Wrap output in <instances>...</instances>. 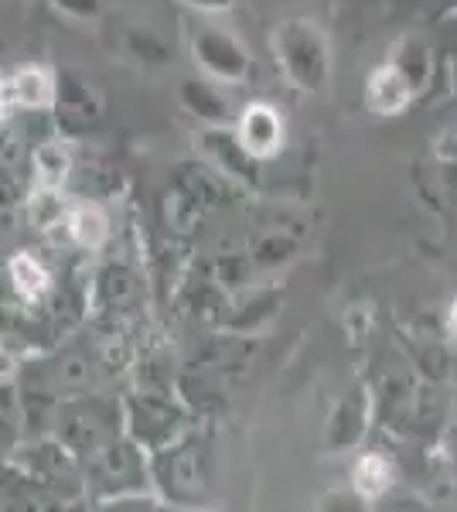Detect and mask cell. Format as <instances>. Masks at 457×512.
<instances>
[{"label":"cell","mask_w":457,"mask_h":512,"mask_svg":"<svg viewBox=\"0 0 457 512\" xmlns=\"http://www.w3.org/2000/svg\"><path fill=\"white\" fill-rule=\"evenodd\" d=\"M195 55L202 59L205 69L222 79H239L246 72L243 48L229 35H222V31H202V35L195 38Z\"/></svg>","instance_id":"cell-1"},{"label":"cell","mask_w":457,"mask_h":512,"mask_svg":"<svg viewBox=\"0 0 457 512\" xmlns=\"http://www.w3.org/2000/svg\"><path fill=\"white\" fill-rule=\"evenodd\" d=\"M0 96L14 106H24V110H41V106L55 103V79L48 69H35V65H28V69L14 72Z\"/></svg>","instance_id":"cell-2"},{"label":"cell","mask_w":457,"mask_h":512,"mask_svg":"<svg viewBox=\"0 0 457 512\" xmlns=\"http://www.w3.org/2000/svg\"><path fill=\"white\" fill-rule=\"evenodd\" d=\"M239 137H243V151L273 154L280 147L284 127H280V117L270 106H249L243 113V123H239Z\"/></svg>","instance_id":"cell-3"},{"label":"cell","mask_w":457,"mask_h":512,"mask_svg":"<svg viewBox=\"0 0 457 512\" xmlns=\"http://www.w3.org/2000/svg\"><path fill=\"white\" fill-rule=\"evenodd\" d=\"M65 226H69L72 243L82 246V250H99V246L106 243V236H110V219H106V212L89 202L76 205V209L69 212V219H65Z\"/></svg>","instance_id":"cell-4"},{"label":"cell","mask_w":457,"mask_h":512,"mask_svg":"<svg viewBox=\"0 0 457 512\" xmlns=\"http://www.w3.org/2000/svg\"><path fill=\"white\" fill-rule=\"evenodd\" d=\"M7 274H11L14 291H18L24 301H38V297H45L48 287H52L48 270L28 253H14L11 260H7Z\"/></svg>","instance_id":"cell-5"},{"label":"cell","mask_w":457,"mask_h":512,"mask_svg":"<svg viewBox=\"0 0 457 512\" xmlns=\"http://www.w3.org/2000/svg\"><path fill=\"white\" fill-rule=\"evenodd\" d=\"M72 171V158L62 140H45L35 147V181L38 188H62Z\"/></svg>","instance_id":"cell-6"},{"label":"cell","mask_w":457,"mask_h":512,"mask_svg":"<svg viewBox=\"0 0 457 512\" xmlns=\"http://www.w3.org/2000/svg\"><path fill=\"white\" fill-rule=\"evenodd\" d=\"M62 434H65V441H69L72 448L89 451V448H99V441L106 437V424L86 407V403H82V407H72L69 414H65Z\"/></svg>","instance_id":"cell-7"},{"label":"cell","mask_w":457,"mask_h":512,"mask_svg":"<svg viewBox=\"0 0 457 512\" xmlns=\"http://www.w3.org/2000/svg\"><path fill=\"white\" fill-rule=\"evenodd\" d=\"M393 475H389V465L379 458V454H369L355 465V489H359L365 499H379L382 492L389 489Z\"/></svg>","instance_id":"cell-8"},{"label":"cell","mask_w":457,"mask_h":512,"mask_svg":"<svg viewBox=\"0 0 457 512\" xmlns=\"http://www.w3.org/2000/svg\"><path fill=\"white\" fill-rule=\"evenodd\" d=\"M65 209H62V198H58V188H41V195L31 205V219H35L38 229H48L55 222H62Z\"/></svg>","instance_id":"cell-9"},{"label":"cell","mask_w":457,"mask_h":512,"mask_svg":"<svg viewBox=\"0 0 457 512\" xmlns=\"http://www.w3.org/2000/svg\"><path fill=\"white\" fill-rule=\"evenodd\" d=\"M379 96H389L386 103H382V113H393L406 103V86L396 79V72H379V76L372 79V99H379Z\"/></svg>","instance_id":"cell-10"},{"label":"cell","mask_w":457,"mask_h":512,"mask_svg":"<svg viewBox=\"0 0 457 512\" xmlns=\"http://www.w3.org/2000/svg\"><path fill=\"white\" fill-rule=\"evenodd\" d=\"M185 103L205 120H222V113H226L219 99H215L205 86H198V82H185Z\"/></svg>","instance_id":"cell-11"},{"label":"cell","mask_w":457,"mask_h":512,"mask_svg":"<svg viewBox=\"0 0 457 512\" xmlns=\"http://www.w3.org/2000/svg\"><path fill=\"white\" fill-rule=\"evenodd\" d=\"M127 45H130V52L144 62H161L164 59V45L151 35V31H130Z\"/></svg>","instance_id":"cell-12"},{"label":"cell","mask_w":457,"mask_h":512,"mask_svg":"<svg viewBox=\"0 0 457 512\" xmlns=\"http://www.w3.org/2000/svg\"><path fill=\"white\" fill-rule=\"evenodd\" d=\"M86 379H89V362H82V359L58 362V383H62V386L79 390V386H86Z\"/></svg>","instance_id":"cell-13"},{"label":"cell","mask_w":457,"mask_h":512,"mask_svg":"<svg viewBox=\"0 0 457 512\" xmlns=\"http://www.w3.org/2000/svg\"><path fill=\"white\" fill-rule=\"evenodd\" d=\"M55 7L69 18H79V21H93L99 14V0H55Z\"/></svg>","instance_id":"cell-14"},{"label":"cell","mask_w":457,"mask_h":512,"mask_svg":"<svg viewBox=\"0 0 457 512\" xmlns=\"http://www.w3.org/2000/svg\"><path fill=\"white\" fill-rule=\"evenodd\" d=\"M14 369H18V366H14V355H11V349H7V345L0 342V383H7V379L14 376Z\"/></svg>","instance_id":"cell-15"},{"label":"cell","mask_w":457,"mask_h":512,"mask_svg":"<svg viewBox=\"0 0 457 512\" xmlns=\"http://www.w3.org/2000/svg\"><path fill=\"white\" fill-rule=\"evenodd\" d=\"M447 328H451V335L457 338V301H454V308H451V315H447Z\"/></svg>","instance_id":"cell-16"},{"label":"cell","mask_w":457,"mask_h":512,"mask_svg":"<svg viewBox=\"0 0 457 512\" xmlns=\"http://www.w3.org/2000/svg\"><path fill=\"white\" fill-rule=\"evenodd\" d=\"M188 4H198V7H219V4H226V0H188Z\"/></svg>","instance_id":"cell-17"}]
</instances>
